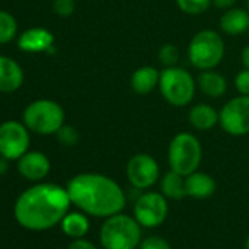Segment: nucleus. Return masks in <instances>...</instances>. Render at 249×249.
Instances as JSON below:
<instances>
[{"label":"nucleus","mask_w":249,"mask_h":249,"mask_svg":"<svg viewBox=\"0 0 249 249\" xmlns=\"http://www.w3.org/2000/svg\"><path fill=\"white\" fill-rule=\"evenodd\" d=\"M220 128L231 137L249 134V95L230 98L218 111Z\"/></svg>","instance_id":"1a4fd4ad"},{"label":"nucleus","mask_w":249,"mask_h":249,"mask_svg":"<svg viewBox=\"0 0 249 249\" xmlns=\"http://www.w3.org/2000/svg\"><path fill=\"white\" fill-rule=\"evenodd\" d=\"M169 215V202L161 192H145L134 205V217L147 229L161 226Z\"/></svg>","instance_id":"9d476101"},{"label":"nucleus","mask_w":249,"mask_h":249,"mask_svg":"<svg viewBox=\"0 0 249 249\" xmlns=\"http://www.w3.org/2000/svg\"><path fill=\"white\" fill-rule=\"evenodd\" d=\"M9 170V160L0 156V176H5Z\"/></svg>","instance_id":"7c9ffc66"},{"label":"nucleus","mask_w":249,"mask_h":249,"mask_svg":"<svg viewBox=\"0 0 249 249\" xmlns=\"http://www.w3.org/2000/svg\"><path fill=\"white\" fill-rule=\"evenodd\" d=\"M240 57H242V63H243V66H245L246 69H249V44L243 47Z\"/></svg>","instance_id":"2f4dec72"},{"label":"nucleus","mask_w":249,"mask_h":249,"mask_svg":"<svg viewBox=\"0 0 249 249\" xmlns=\"http://www.w3.org/2000/svg\"><path fill=\"white\" fill-rule=\"evenodd\" d=\"M159 60L164 68H170V66H178V60H179V49L172 44V43H166L160 47L159 50Z\"/></svg>","instance_id":"b1692460"},{"label":"nucleus","mask_w":249,"mask_h":249,"mask_svg":"<svg viewBox=\"0 0 249 249\" xmlns=\"http://www.w3.org/2000/svg\"><path fill=\"white\" fill-rule=\"evenodd\" d=\"M159 89L170 106L185 107L195 97L196 81L186 69L170 66L160 72Z\"/></svg>","instance_id":"0eeeda50"},{"label":"nucleus","mask_w":249,"mask_h":249,"mask_svg":"<svg viewBox=\"0 0 249 249\" xmlns=\"http://www.w3.org/2000/svg\"><path fill=\"white\" fill-rule=\"evenodd\" d=\"M234 88L240 95H249V69H242L234 76Z\"/></svg>","instance_id":"cd10ccee"},{"label":"nucleus","mask_w":249,"mask_h":249,"mask_svg":"<svg viewBox=\"0 0 249 249\" xmlns=\"http://www.w3.org/2000/svg\"><path fill=\"white\" fill-rule=\"evenodd\" d=\"M71 205L66 188L56 183H37L17 198L14 217L27 230L44 231L60 224Z\"/></svg>","instance_id":"f257e3e1"},{"label":"nucleus","mask_w":249,"mask_h":249,"mask_svg":"<svg viewBox=\"0 0 249 249\" xmlns=\"http://www.w3.org/2000/svg\"><path fill=\"white\" fill-rule=\"evenodd\" d=\"M248 11H249V0H248Z\"/></svg>","instance_id":"72a5a7b5"},{"label":"nucleus","mask_w":249,"mask_h":249,"mask_svg":"<svg viewBox=\"0 0 249 249\" xmlns=\"http://www.w3.org/2000/svg\"><path fill=\"white\" fill-rule=\"evenodd\" d=\"M213 3V0H176L178 8L191 17H196V15H202L204 12H207L210 9Z\"/></svg>","instance_id":"5701e85b"},{"label":"nucleus","mask_w":249,"mask_h":249,"mask_svg":"<svg viewBox=\"0 0 249 249\" xmlns=\"http://www.w3.org/2000/svg\"><path fill=\"white\" fill-rule=\"evenodd\" d=\"M24 79L25 75L21 65L9 56L0 54V92L9 94L18 91Z\"/></svg>","instance_id":"4468645a"},{"label":"nucleus","mask_w":249,"mask_h":249,"mask_svg":"<svg viewBox=\"0 0 249 249\" xmlns=\"http://www.w3.org/2000/svg\"><path fill=\"white\" fill-rule=\"evenodd\" d=\"M18 47L24 53H47L52 47H54V34L43 27H33L19 34Z\"/></svg>","instance_id":"ddd939ff"},{"label":"nucleus","mask_w":249,"mask_h":249,"mask_svg":"<svg viewBox=\"0 0 249 249\" xmlns=\"http://www.w3.org/2000/svg\"><path fill=\"white\" fill-rule=\"evenodd\" d=\"M236 3V0H213V5L218 9H230Z\"/></svg>","instance_id":"c756f323"},{"label":"nucleus","mask_w":249,"mask_h":249,"mask_svg":"<svg viewBox=\"0 0 249 249\" xmlns=\"http://www.w3.org/2000/svg\"><path fill=\"white\" fill-rule=\"evenodd\" d=\"M140 249H172V245L167 239L161 236H147L141 240Z\"/></svg>","instance_id":"a878e982"},{"label":"nucleus","mask_w":249,"mask_h":249,"mask_svg":"<svg viewBox=\"0 0 249 249\" xmlns=\"http://www.w3.org/2000/svg\"><path fill=\"white\" fill-rule=\"evenodd\" d=\"M56 138L57 141L65 145V147H73L79 142V132L76 131L75 126L72 124H63V126L56 132Z\"/></svg>","instance_id":"393cba45"},{"label":"nucleus","mask_w":249,"mask_h":249,"mask_svg":"<svg viewBox=\"0 0 249 249\" xmlns=\"http://www.w3.org/2000/svg\"><path fill=\"white\" fill-rule=\"evenodd\" d=\"M126 178L135 189H150L160 178V166L153 156L138 153L126 164Z\"/></svg>","instance_id":"9b49d317"},{"label":"nucleus","mask_w":249,"mask_h":249,"mask_svg":"<svg viewBox=\"0 0 249 249\" xmlns=\"http://www.w3.org/2000/svg\"><path fill=\"white\" fill-rule=\"evenodd\" d=\"M18 38V21L8 12L0 9V44H8Z\"/></svg>","instance_id":"4be33fe9"},{"label":"nucleus","mask_w":249,"mask_h":249,"mask_svg":"<svg viewBox=\"0 0 249 249\" xmlns=\"http://www.w3.org/2000/svg\"><path fill=\"white\" fill-rule=\"evenodd\" d=\"M68 249H97V248L92 242L81 237V239H73L71 245L68 246Z\"/></svg>","instance_id":"c85d7f7f"},{"label":"nucleus","mask_w":249,"mask_h":249,"mask_svg":"<svg viewBox=\"0 0 249 249\" xmlns=\"http://www.w3.org/2000/svg\"><path fill=\"white\" fill-rule=\"evenodd\" d=\"M188 120L194 129L205 132L218 124V111L207 103H199L191 107Z\"/></svg>","instance_id":"6ab92c4d"},{"label":"nucleus","mask_w":249,"mask_h":249,"mask_svg":"<svg viewBox=\"0 0 249 249\" xmlns=\"http://www.w3.org/2000/svg\"><path fill=\"white\" fill-rule=\"evenodd\" d=\"M160 82V71L154 66H141L135 69L131 76V88L138 95H147L153 92Z\"/></svg>","instance_id":"a211bd4d"},{"label":"nucleus","mask_w":249,"mask_h":249,"mask_svg":"<svg viewBox=\"0 0 249 249\" xmlns=\"http://www.w3.org/2000/svg\"><path fill=\"white\" fill-rule=\"evenodd\" d=\"M186 194L194 199H208L214 195L217 183L213 176L204 172H194L185 178Z\"/></svg>","instance_id":"2eb2a0df"},{"label":"nucleus","mask_w":249,"mask_h":249,"mask_svg":"<svg viewBox=\"0 0 249 249\" xmlns=\"http://www.w3.org/2000/svg\"><path fill=\"white\" fill-rule=\"evenodd\" d=\"M196 87L208 98H220L227 91V79L217 71H201L196 78Z\"/></svg>","instance_id":"dca6fc26"},{"label":"nucleus","mask_w":249,"mask_h":249,"mask_svg":"<svg viewBox=\"0 0 249 249\" xmlns=\"http://www.w3.org/2000/svg\"><path fill=\"white\" fill-rule=\"evenodd\" d=\"M22 122L31 134L41 137L56 135L65 124V110L54 100L38 98L24 108Z\"/></svg>","instance_id":"20e7f679"},{"label":"nucleus","mask_w":249,"mask_h":249,"mask_svg":"<svg viewBox=\"0 0 249 249\" xmlns=\"http://www.w3.org/2000/svg\"><path fill=\"white\" fill-rule=\"evenodd\" d=\"M226 53L223 37L214 30H201L189 41L188 56L191 65L198 71L215 69Z\"/></svg>","instance_id":"39448f33"},{"label":"nucleus","mask_w":249,"mask_h":249,"mask_svg":"<svg viewBox=\"0 0 249 249\" xmlns=\"http://www.w3.org/2000/svg\"><path fill=\"white\" fill-rule=\"evenodd\" d=\"M89 220L88 214L84 211H69L60 221L62 231L71 239H81L89 231Z\"/></svg>","instance_id":"aec40b11"},{"label":"nucleus","mask_w":249,"mask_h":249,"mask_svg":"<svg viewBox=\"0 0 249 249\" xmlns=\"http://www.w3.org/2000/svg\"><path fill=\"white\" fill-rule=\"evenodd\" d=\"M160 189L161 194L167 198V199H175V201H180L183 198L188 196L186 194V183H185V176L169 170L160 182Z\"/></svg>","instance_id":"412c9836"},{"label":"nucleus","mask_w":249,"mask_h":249,"mask_svg":"<svg viewBox=\"0 0 249 249\" xmlns=\"http://www.w3.org/2000/svg\"><path fill=\"white\" fill-rule=\"evenodd\" d=\"M53 11L60 18H69L75 12V0H53Z\"/></svg>","instance_id":"bb28decb"},{"label":"nucleus","mask_w":249,"mask_h":249,"mask_svg":"<svg viewBox=\"0 0 249 249\" xmlns=\"http://www.w3.org/2000/svg\"><path fill=\"white\" fill-rule=\"evenodd\" d=\"M245 249H249V234H248V237L245 240Z\"/></svg>","instance_id":"473e14b6"},{"label":"nucleus","mask_w":249,"mask_h":249,"mask_svg":"<svg viewBox=\"0 0 249 249\" xmlns=\"http://www.w3.org/2000/svg\"><path fill=\"white\" fill-rule=\"evenodd\" d=\"M167 160L170 170L188 176L198 170L202 161V147L198 138L189 132L176 134L167 150Z\"/></svg>","instance_id":"423d86ee"},{"label":"nucleus","mask_w":249,"mask_h":249,"mask_svg":"<svg viewBox=\"0 0 249 249\" xmlns=\"http://www.w3.org/2000/svg\"><path fill=\"white\" fill-rule=\"evenodd\" d=\"M17 169L19 175L31 182H41L52 170L50 159L36 150H28L19 160H17Z\"/></svg>","instance_id":"f8f14e48"},{"label":"nucleus","mask_w":249,"mask_h":249,"mask_svg":"<svg viewBox=\"0 0 249 249\" xmlns=\"http://www.w3.org/2000/svg\"><path fill=\"white\" fill-rule=\"evenodd\" d=\"M66 189L72 204L92 217L107 218L126 207V195L120 185L101 173H79L68 182Z\"/></svg>","instance_id":"f03ea898"},{"label":"nucleus","mask_w":249,"mask_h":249,"mask_svg":"<svg viewBox=\"0 0 249 249\" xmlns=\"http://www.w3.org/2000/svg\"><path fill=\"white\" fill-rule=\"evenodd\" d=\"M98 237L104 249H137L142 240V226L134 215L117 213L103 221Z\"/></svg>","instance_id":"7ed1b4c3"},{"label":"nucleus","mask_w":249,"mask_h":249,"mask_svg":"<svg viewBox=\"0 0 249 249\" xmlns=\"http://www.w3.org/2000/svg\"><path fill=\"white\" fill-rule=\"evenodd\" d=\"M249 28V11L230 8L220 18V30L227 36L245 34Z\"/></svg>","instance_id":"f3484780"},{"label":"nucleus","mask_w":249,"mask_h":249,"mask_svg":"<svg viewBox=\"0 0 249 249\" xmlns=\"http://www.w3.org/2000/svg\"><path fill=\"white\" fill-rule=\"evenodd\" d=\"M246 33H248V37H249V28H248V31H246Z\"/></svg>","instance_id":"f704fd0d"},{"label":"nucleus","mask_w":249,"mask_h":249,"mask_svg":"<svg viewBox=\"0 0 249 249\" xmlns=\"http://www.w3.org/2000/svg\"><path fill=\"white\" fill-rule=\"evenodd\" d=\"M31 145V132L19 120L0 123V156L9 161L19 160Z\"/></svg>","instance_id":"6e6552de"}]
</instances>
